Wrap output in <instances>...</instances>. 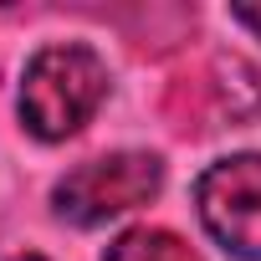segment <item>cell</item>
<instances>
[{
    "instance_id": "6da1fadb",
    "label": "cell",
    "mask_w": 261,
    "mask_h": 261,
    "mask_svg": "<svg viewBox=\"0 0 261 261\" xmlns=\"http://www.w3.org/2000/svg\"><path fill=\"white\" fill-rule=\"evenodd\" d=\"M108 97V67L92 46L82 41H57L41 46L26 62L21 77V123L36 139L57 144L72 139L77 128L97 113V102Z\"/></svg>"
},
{
    "instance_id": "7a4b0ae2",
    "label": "cell",
    "mask_w": 261,
    "mask_h": 261,
    "mask_svg": "<svg viewBox=\"0 0 261 261\" xmlns=\"http://www.w3.org/2000/svg\"><path fill=\"white\" fill-rule=\"evenodd\" d=\"M164 185V164L154 154H102V159H87L77 164L67 179H57L51 190V205L62 220L72 225H102L123 210H139L159 195Z\"/></svg>"
},
{
    "instance_id": "3957f363",
    "label": "cell",
    "mask_w": 261,
    "mask_h": 261,
    "mask_svg": "<svg viewBox=\"0 0 261 261\" xmlns=\"http://www.w3.org/2000/svg\"><path fill=\"white\" fill-rule=\"evenodd\" d=\"M205 230L246 261H261V154H236L195 179Z\"/></svg>"
},
{
    "instance_id": "277c9868",
    "label": "cell",
    "mask_w": 261,
    "mask_h": 261,
    "mask_svg": "<svg viewBox=\"0 0 261 261\" xmlns=\"http://www.w3.org/2000/svg\"><path fill=\"white\" fill-rule=\"evenodd\" d=\"M102 261H200L190 251V241H179L174 230H159V225H134L123 230Z\"/></svg>"
},
{
    "instance_id": "5b68a950",
    "label": "cell",
    "mask_w": 261,
    "mask_h": 261,
    "mask_svg": "<svg viewBox=\"0 0 261 261\" xmlns=\"http://www.w3.org/2000/svg\"><path fill=\"white\" fill-rule=\"evenodd\" d=\"M236 21H241V26H251V31L261 36V11H251V6H241V11H236Z\"/></svg>"
},
{
    "instance_id": "8992f818",
    "label": "cell",
    "mask_w": 261,
    "mask_h": 261,
    "mask_svg": "<svg viewBox=\"0 0 261 261\" xmlns=\"http://www.w3.org/2000/svg\"><path fill=\"white\" fill-rule=\"evenodd\" d=\"M16 261H46V256H16Z\"/></svg>"
}]
</instances>
